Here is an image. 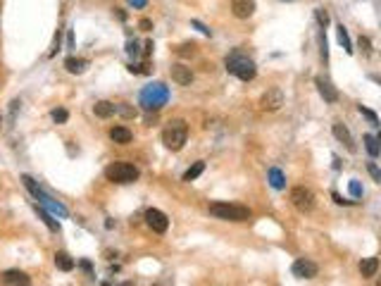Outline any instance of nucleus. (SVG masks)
<instances>
[{"mask_svg":"<svg viewBox=\"0 0 381 286\" xmlns=\"http://www.w3.org/2000/svg\"><path fill=\"white\" fill-rule=\"evenodd\" d=\"M127 53H129V55H138V45H136V41H129V43H127Z\"/></svg>","mask_w":381,"mask_h":286,"instance_id":"obj_39","label":"nucleus"},{"mask_svg":"<svg viewBox=\"0 0 381 286\" xmlns=\"http://www.w3.org/2000/svg\"><path fill=\"white\" fill-rule=\"evenodd\" d=\"M129 5L134 10H143L145 5H148V0H129Z\"/></svg>","mask_w":381,"mask_h":286,"instance_id":"obj_37","label":"nucleus"},{"mask_svg":"<svg viewBox=\"0 0 381 286\" xmlns=\"http://www.w3.org/2000/svg\"><path fill=\"white\" fill-rule=\"evenodd\" d=\"M190 24H193V27H196V29H198V31H200V34H205V36H210V34H212V31H210V29H208V27H203V24H200V22H198V19H193V22H190Z\"/></svg>","mask_w":381,"mask_h":286,"instance_id":"obj_36","label":"nucleus"},{"mask_svg":"<svg viewBox=\"0 0 381 286\" xmlns=\"http://www.w3.org/2000/svg\"><path fill=\"white\" fill-rule=\"evenodd\" d=\"M336 36H338V43L343 45V50L348 55H353V43H350V36H348V29L343 27V24H338L336 27Z\"/></svg>","mask_w":381,"mask_h":286,"instance_id":"obj_21","label":"nucleus"},{"mask_svg":"<svg viewBox=\"0 0 381 286\" xmlns=\"http://www.w3.org/2000/svg\"><path fill=\"white\" fill-rule=\"evenodd\" d=\"M364 148H367V153H369L372 158H376L381 153L379 141H376V136H372V134H364Z\"/></svg>","mask_w":381,"mask_h":286,"instance_id":"obj_24","label":"nucleus"},{"mask_svg":"<svg viewBox=\"0 0 381 286\" xmlns=\"http://www.w3.org/2000/svg\"><path fill=\"white\" fill-rule=\"evenodd\" d=\"M0 129H3V115H0Z\"/></svg>","mask_w":381,"mask_h":286,"instance_id":"obj_44","label":"nucleus"},{"mask_svg":"<svg viewBox=\"0 0 381 286\" xmlns=\"http://www.w3.org/2000/svg\"><path fill=\"white\" fill-rule=\"evenodd\" d=\"M376 141H379V146H381V134H379V136H376Z\"/></svg>","mask_w":381,"mask_h":286,"instance_id":"obj_43","label":"nucleus"},{"mask_svg":"<svg viewBox=\"0 0 381 286\" xmlns=\"http://www.w3.org/2000/svg\"><path fill=\"white\" fill-rule=\"evenodd\" d=\"M36 212H38V217H41V220L46 222V227L50 229V232H60V224H57V222L53 220V214L46 212V207H43V205H36Z\"/></svg>","mask_w":381,"mask_h":286,"instance_id":"obj_23","label":"nucleus"},{"mask_svg":"<svg viewBox=\"0 0 381 286\" xmlns=\"http://www.w3.org/2000/svg\"><path fill=\"white\" fill-rule=\"evenodd\" d=\"M360 48H362L364 53H369V50H372V48H369V38H367V36H360Z\"/></svg>","mask_w":381,"mask_h":286,"instance_id":"obj_38","label":"nucleus"},{"mask_svg":"<svg viewBox=\"0 0 381 286\" xmlns=\"http://www.w3.org/2000/svg\"><path fill=\"white\" fill-rule=\"evenodd\" d=\"M315 19H317V24L322 29H327V24H329V12L324 8H317L315 10Z\"/></svg>","mask_w":381,"mask_h":286,"instance_id":"obj_27","label":"nucleus"},{"mask_svg":"<svg viewBox=\"0 0 381 286\" xmlns=\"http://www.w3.org/2000/svg\"><path fill=\"white\" fill-rule=\"evenodd\" d=\"M231 12H234V17H238V19L253 17L255 0H231Z\"/></svg>","mask_w":381,"mask_h":286,"instance_id":"obj_11","label":"nucleus"},{"mask_svg":"<svg viewBox=\"0 0 381 286\" xmlns=\"http://www.w3.org/2000/svg\"><path fill=\"white\" fill-rule=\"evenodd\" d=\"M210 214H215L217 220H227V222H248L250 220V210L243 205H234V203H212Z\"/></svg>","mask_w":381,"mask_h":286,"instance_id":"obj_4","label":"nucleus"},{"mask_svg":"<svg viewBox=\"0 0 381 286\" xmlns=\"http://www.w3.org/2000/svg\"><path fill=\"white\" fill-rule=\"evenodd\" d=\"M117 112L119 115H124V117H136V110L129 107V105H117Z\"/></svg>","mask_w":381,"mask_h":286,"instance_id":"obj_33","label":"nucleus"},{"mask_svg":"<svg viewBox=\"0 0 381 286\" xmlns=\"http://www.w3.org/2000/svg\"><path fill=\"white\" fill-rule=\"evenodd\" d=\"M93 112H96V117H100V119H108V117L117 115V105L110 103V100H98V103L93 105Z\"/></svg>","mask_w":381,"mask_h":286,"instance_id":"obj_14","label":"nucleus"},{"mask_svg":"<svg viewBox=\"0 0 381 286\" xmlns=\"http://www.w3.org/2000/svg\"><path fill=\"white\" fill-rule=\"evenodd\" d=\"M281 105H283V93L279 89L264 91L262 98H260V110H264V112H276Z\"/></svg>","mask_w":381,"mask_h":286,"instance_id":"obj_8","label":"nucleus"},{"mask_svg":"<svg viewBox=\"0 0 381 286\" xmlns=\"http://www.w3.org/2000/svg\"><path fill=\"white\" fill-rule=\"evenodd\" d=\"M172 79L179 84V86H188L193 81V72L186 64H172Z\"/></svg>","mask_w":381,"mask_h":286,"instance_id":"obj_12","label":"nucleus"},{"mask_svg":"<svg viewBox=\"0 0 381 286\" xmlns=\"http://www.w3.org/2000/svg\"><path fill=\"white\" fill-rule=\"evenodd\" d=\"M379 272V258H364L362 262H360V274L362 277H374Z\"/></svg>","mask_w":381,"mask_h":286,"instance_id":"obj_19","label":"nucleus"},{"mask_svg":"<svg viewBox=\"0 0 381 286\" xmlns=\"http://www.w3.org/2000/svg\"><path fill=\"white\" fill-rule=\"evenodd\" d=\"M291 272H293V277H298V279H315V277H317V272H319V267L312 262V260L300 258V260H296V262H293Z\"/></svg>","mask_w":381,"mask_h":286,"instance_id":"obj_9","label":"nucleus"},{"mask_svg":"<svg viewBox=\"0 0 381 286\" xmlns=\"http://www.w3.org/2000/svg\"><path fill=\"white\" fill-rule=\"evenodd\" d=\"M141 107L143 110H148V112H157V110H162L164 105H167V100H169V89L164 86V84H148L143 91H141Z\"/></svg>","mask_w":381,"mask_h":286,"instance_id":"obj_1","label":"nucleus"},{"mask_svg":"<svg viewBox=\"0 0 381 286\" xmlns=\"http://www.w3.org/2000/svg\"><path fill=\"white\" fill-rule=\"evenodd\" d=\"M105 177L112 184H134L138 179V167L131 162H112L105 167Z\"/></svg>","mask_w":381,"mask_h":286,"instance_id":"obj_5","label":"nucleus"},{"mask_svg":"<svg viewBox=\"0 0 381 286\" xmlns=\"http://www.w3.org/2000/svg\"><path fill=\"white\" fill-rule=\"evenodd\" d=\"M153 53V41H148V43H145V55H150Z\"/></svg>","mask_w":381,"mask_h":286,"instance_id":"obj_42","label":"nucleus"},{"mask_svg":"<svg viewBox=\"0 0 381 286\" xmlns=\"http://www.w3.org/2000/svg\"><path fill=\"white\" fill-rule=\"evenodd\" d=\"M291 203H293V207L300 210V212H310V210L315 207V193L305 186H296L291 191Z\"/></svg>","mask_w":381,"mask_h":286,"instance_id":"obj_6","label":"nucleus"},{"mask_svg":"<svg viewBox=\"0 0 381 286\" xmlns=\"http://www.w3.org/2000/svg\"><path fill=\"white\" fill-rule=\"evenodd\" d=\"M315 84H317V91H319V96L324 98V103H336L338 100V91L334 89V84L329 79H324V77H317L315 79Z\"/></svg>","mask_w":381,"mask_h":286,"instance_id":"obj_10","label":"nucleus"},{"mask_svg":"<svg viewBox=\"0 0 381 286\" xmlns=\"http://www.w3.org/2000/svg\"><path fill=\"white\" fill-rule=\"evenodd\" d=\"M3 284H22V286H27L29 281H31V279L27 277V274H24V272H19V269H8V272H5V274H3Z\"/></svg>","mask_w":381,"mask_h":286,"instance_id":"obj_17","label":"nucleus"},{"mask_svg":"<svg viewBox=\"0 0 381 286\" xmlns=\"http://www.w3.org/2000/svg\"><path fill=\"white\" fill-rule=\"evenodd\" d=\"M334 136H336V138H338L341 143H345V148H348V151H355L353 136H350V131H348V126H345V124L336 122V124H334Z\"/></svg>","mask_w":381,"mask_h":286,"instance_id":"obj_15","label":"nucleus"},{"mask_svg":"<svg viewBox=\"0 0 381 286\" xmlns=\"http://www.w3.org/2000/svg\"><path fill=\"white\" fill-rule=\"evenodd\" d=\"M227 72L238 77L241 81H253L255 74H257V67H255V62L248 55H243L241 50H234L227 57Z\"/></svg>","mask_w":381,"mask_h":286,"instance_id":"obj_2","label":"nucleus"},{"mask_svg":"<svg viewBox=\"0 0 381 286\" xmlns=\"http://www.w3.org/2000/svg\"><path fill=\"white\" fill-rule=\"evenodd\" d=\"M319 45H322V60L327 62L329 60V48H327V34H324V29L319 31Z\"/></svg>","mask_w":381,"mask_h":286,"instance_id":"obj_31","label":"nucleus"},{"mask_svg":"<svg viewBox=\"0 0 381 286\" xmlns=\"http://www.w3.org/2000/svg\"><path fill=\"white\" fill-rule=\"evenodd\" d=\"M357 112H360V115H362V117H367V119H369V122H372L374 126H379V117L374 115L372 110H367V107H364V105H357Z\"/></svg>","mask_w":381,"mask_h":286,"instance_id":"obj_28","label":"nucleus"},{"mask_svg":"<svg viewBox=\"0 0 381 286\" xmlns=\"http://www.w3.org/2000/svg\"><path fill=\"white\" fill-rule=\"evenodd\" d=\"M376 81H379V84H381V79H376Z\"/></svg>","mask_w":381,"mask_h":286,"instance_id":"obj_45","label":"nucleus"},{"mask_svg":"<svg viewBox=\"0 0 381 286\" xmlns=\"http://www.w3.org/2000/svg\"><path fill=\"white\" fill-rule=\"evenodd\" d=\"M50 115H53V119L57 122V124H64V122L69 119V112H67V110H62V107H60V110H53Z\"/></svg>","mask_w":381,"mask_h":286,"instance_id":"obj_29","label":"nucleus"},{"mask_svg":"<svg viewBox=\"0 0 381 286\" xmlns=\"http://www.w3.org/2000/svg\"><path fill=\"white\" fill-rule=\"evenodd\" d=\"M64 67H67L69 74H83L86 67H88V60H83V57H67V60H64Z\"/></svg>","mask_w":381,"mask_h":286,"instance_id":"obj_18","label":"nucleus"},{"mask_svg":"<svg viewBox=\"0 0 381 286\" xmlns=\"http://www.w3.org/2000/svg\"><path fill=\"white\" fill-rule=\"evenodd\" d=\"M367 170H369V174H372L374 179H376V181H379L381 184V170L379 167H376V165H374V162H369V165H367Z\"/></svg>","mask_w":381,"mask_h":286,"instance_id":"obj_35","label":"nucleus"},{"mask_svg":"<svg viewBox=\"0 0 381 286\" xmlns=\"http://www.w3.org/2000/svg\"><path fill=\"white\" fill-rule=\"evenodd\" d=\"M203 172H205V162H196L193 167H188V170L183 172V181H193V179H198Z\"/></svg>","mask_w":381,"mask_h":286,"instance_id":"obj_26","label":"nucleus"},{"mask_svg":"<svg viewBox=\"0 0 381 286\" xmlns=\"http://www.w3.org/2000/svg\"><path fill=\"white\" fill-rule=\"evenodd\" d=\"M55 265H57V269H62V272H72L74 269V260L67 255V253H55Z\"/></svg>","mask_w":381,"mask_h":286,"instance_id":"obj_22","label":"nucleus"},{"mask_svg":"<svg viewBox=\"0 0 381 286\" xmlns=\"http://www.w3.org/2000/svg\"><path fill=\"white\" fill-rule=\"evenodd\" d=\"M289 3H291V0H289Z\"/></svg>","mask_w":381,"mask_h":286,"instance_id":"obj_46","label":"nucleus"},{"mask_svg":"<svg viewBox=\"0 0 381 286\" xmlns=\"http://www.w3.org/2000/svg\"><path fill=\"white\" fill-rule=\"evenodd\" d=\"M176 53H179V55H193V53H196V43H183V45H179V48H176Z\"/></svg>","mask_w":381,"mask_h":286,"instance_id":"obj_32","label":"nucleus"},{"mask_svg":"<svg viewBox=\"0 0 381 286\" xmlns=\"http://www.w3.org/2000/svg\"><path fill=\"white\" fill-rule=\"evenodd\" d=\"M267 179H269L272 188H276V191H283V188H286V177H283V172L279 170V167H272V170L267 172Z\"/></svg>","mask_w":381,"mask_h":286,"instance_id":"obj_20","label":"nucleus"},{"mask_svg":"<svg viewBox=\"0 0 381 286\" xmlns=\"http://www.w3.org/2000/svg\"><path fill=\"white\" fill-rule=\"evenodd\" d=\"M110 138L115 143H119V146H127V143H131L134 134L129 131L127 126H112V129H110Z\"/></svg>","mask_w":381,"mask_h":286,"instance_id":"obj_16","label":"nucleus"},{"mask_svg":"<svg viewBox=\"0 0 381 286\" xmlns=\"http://www.w3.org/2000/svg\"><path fill=\"white\" fill-rule=\"evenodd\" d=\"M38 203H41V205L46 207V210H50V212H53V214H60V217H67V214H69V210H67V207H64L62 203H57V200H53V198H50V196H46V193H43V196L38 198Z\"/></svg>","mask_w":381,"mask_h":286,"instance_id":"obj_13","label":"nucleus"},{"mask_svg":"<svg viewBox=\"0 0 381 286\" xmlns=\"http://www.w3.org/2000/svg\"><path fill=\"white\" fill-rule=\"evenodd\" d=\"M22 181H24V186L29 188V193H31V196H34V198H36V200H38V198H41V196H43V188L38 186V184H36V181H34V179H31V177H29V174H24V177H22Z\"/></svg>","mask_w":381,"mask_h":286,"instance_id":"obj_25","label":"nucleus"},{"mask_svg":"<svg viewBox=\"0 0 381 286\" xmlns=\"http://www.w3.org/2000/svg\"><path fill=\"white\" fill-rule=\"evenodd\" d=\"M57 50H60V31L55 34V41H53V48H50V55H55Z\"/></svg>","mask_w":381,"mask_h":286,"instance_id":"obj_40","label":"nucleus"},{"mask_svg":"<svg viewBox=\"0 0 381 286\" xmlns=\"http://www.w3.org/2000/svg\"><path fill=\"white\" fill-rule=\"evenodd\" d=\"M186 138H188V126H186L183 119H172L169 124L164 126V131H162L164 148H169V151H174V153L181 151Z\"/></svg>","mask_w":381,"mask_h":286,"instance_id":"obj_3","label":"nucleus"},{"mask_svg":"<svg viewBox=\"0 0 381 286\" xmlns=\"http://www.w3.org/2000/svg\"><path fill=\"white\" fill-rule=\"evenodd\" d=\"M145 224H148L153 232L164 234V232H167V227H169V220H167V214H164L162 210L150 207V210H145Z\"/></svg>","mask_w":381,"mask_h":286,"instance_id":"obj_7","label":"nucleus"},{"mask_svg":"<svg viewBox=\"0 0 381 286\" xmlns=\"http://www.w3.org/2000/svg\"><path fill=\"white\" fill-rule=\"evenodd\" d=\"M331 198H334L336 205H355L357 200H343V196H338V193H331Z\"/></svg>","mask_w":381,"mask_h":286,"instance_id":"obj_34","label":"nucleus"},{"mask_svg":"<svg viewBox=\"0 0 381 286\" xmlns=\"http://www.w3.org/2000/svg\"><path fill=\"white\" fill-rule=\"evenodd\" d=\"M138 27L143 29V31H148V29L153 27V22H150V19H141V24H138Z\"/></svg>","mask_w":381,"mask_h":286,"instance_id":"obj_41","label":"nucleus"},{"mask_svg":"<svg viewBox=\"0 0 381 286\" xmlns=\"http://www.w3.org/2000/svg\"><path fill=\"white\" fill-rule=\"evenodd\" d=\"M348 191H350V196L353 198H362V186H360V181H357V179H353V181L348 184Z\"/></svg>","mask_w":381,"mask_h":286,"instance_id":"obj_30","label":"nucleus"}]
</instances>
